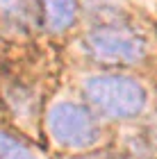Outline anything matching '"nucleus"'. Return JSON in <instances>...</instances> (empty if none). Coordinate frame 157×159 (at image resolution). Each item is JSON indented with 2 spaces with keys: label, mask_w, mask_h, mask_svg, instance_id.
<instances>
[{
  "label": "nucleus",
  "mask_w": 157,
  "mask_h": 159,
  "mask_svg": "<svg viewBox=\"0 0 157 159\" xmlns=\"http://www.w3.org/2000/svg\"><path fill=\"white\" fill-rule=\"evenodd\" d=\"M89 102L109 118H132L146 107V91L125 75H94L84 82Z\"/></svg>",
  "instance_id": "1"
},
{
  "label": "nucleus",
  "mask_w": 157,
  "mask_h": 159,
  "mask_svg": "<svg viewBox=\"0 0 157 159\" xmlns=\"http://www.w3.org/2000/svg\"><path fill=\"white\" fill-rule=\"evenodd\" d=\"M87 48L100 61L137 64L144 57V41L125 27L100 25L87 34Z\"/></svg>",
  "instance_id": "3"
},
{
  "label": "nucleus",
  "mask_w": 157,
  "mask_h": 159,
  "mask_svg": "<svg viewBox=\"0 0 157 159\" xmlns=\"http://www.w3.org/2000/svg\"><path fill=\"white\" fill-rule=\"evenodd\" d=\"M44 9L37 0H0V20L12 32H30L39 25Z\"/></svg>",
  "instance_id": "4"
},
{
  "label": "nucleus",
  "mask_w": 157,
  "mask_h": 159,
  "mask_svg": "<svg viewBox=\"0 0 157 159\" xmlns=\"http://www.w3.org/2000/svg\"><path fill=\"white\" fill-rule=\"evenodd\" d=\"M0 159H39V157L27 143L0 129Z\"/></svg>",
  "instance_id": "6"
},
{
  "label": "nucleus",
  "mask_w": 157,
  "mask_h": 159,
  "mask_svg": "<svg viewBox=\"0 0 157 159\" xmlns=\"http://www.w3.org/2000/svg\"><path fill=\"white\" fill-rule=\"evenodd\" d=\"M48 129L66 148H89L98 141V127L91 114L75 102H57L48 111Z\"/></svg>",
  "instance_id": "2"
},
{
  "label": "nucleus",
  "mask_w": 157,
  "mask_h": 159,
  "mask_svg": "<svg viewBox=\"0 0 157 159\" xmlns=\"http://www.w3.org/2000/svg\"><path fill=\"white\" fill-rule=\"evenodd\" d=\"M44 20L53 32L68 30L77 16V0H41Z\"/></svg>",
  "instance_id": "5"
}]
</instances>
